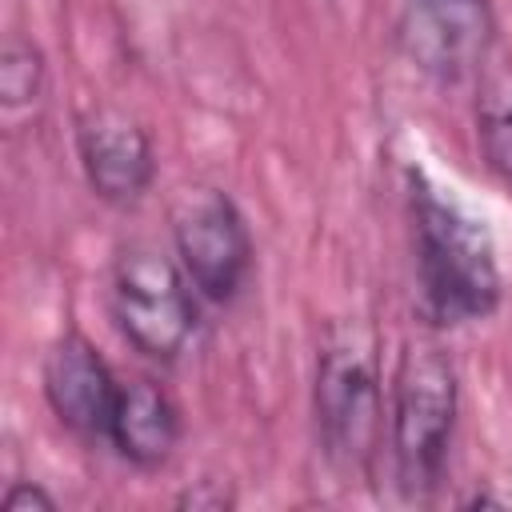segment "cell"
Here are the masks:
<instances>
[{
    "instance_id": "cell-9",
    "label": "cell",
    "mask_w": 512,
    "mask_h": 512,
    "mask_svg": "<svg viewBox=\"0 0 512 512\" xmlns=\"http://www.w3.org/2000/svg\"><path fill=\"white\" fill-rule=\"evenodd\" d=\"M180 408L172 404V396L152 384V380H132L120 384L112 420H108V444L136 468L152 472L164 468L180 444Z\"/></svg>"
},
{
    "instance_id": "cell-2",
    "label": "cell",
    "mask_w": 512,
    "mask_h": 512,
    "mask_svg": "<svg viewBox=\"0 0 512 512\" xmlns=\"http://www.w3.org/2000/svg\"><path fill=\"white\" fill-rule=\"evenodd\" d=\"M460 412V376L444 344L432 336L404 340L388 384V448L392 472L408 500L436 492Z\"/></svg>"
},
{
    "instance_id": "cell-3",
    "label": "cell",
    "mask_w": 512,
    "mask_h": 512,
    "mask_svg": "<svg viewBox=\"0 0 512 512\" xmlns=\"http://www.w3.org/2000/svg\"><path fill=\"white\" fill-rule=\"evenodd\" d=\"M312 416L324 456L340 472H364L384 440V384L376 332L364 320L328 324L316 352Z\"/></svg>"
},
{
    "instance_id": "cell-8",
    "label": "cell",
    "mask_w": 512,
    "mask_h": 512,
    "mask_svg": "<svg viewBox=\"0 0 512 512\" xmlns=\"http://www.w3.org/2000/svg\"><path fill=\"white\" fill-rule=\"evenodd\" d=\"M40 384H44V400H48L52 416L68 432H76L84 440L108 436V420H112L120 384L88 336L64 332L60 340H52V348L44 352Z\"/></svg>"
},
{
    "instance_id": "cell-1",
    "label": "cell",
    "mask_w": 512,
    "mask_h": 512,
    "mask_svg": "<svg viewBox=\"0 0 512 512\" xmlns=\"http://www.w3.org/2000/svg\"><path fill=\"white\" fill-rule=\"evenodd\" d=\"M412 244L420 312L432 324H468L496 312L504 276L484 220L444 200L424 180L412 188Z\"/></svg>"
},
{
    "instance_id": "cell-6",
    "label": "cell",
    "mask_w": 512,
    "mask_h": 512,
    "mask_svg": "<svg viewBox=\"0 0 512 512\" xmlns=\"http://www.w3.org/2000/svg\"><path fill=\"white\" fill-rule=\"evenodd\" d=\"M396 36L420 72L456 84L488 60L496 12L488 0H408Z\"/></svg>"
},
{
    "instance_id": "cell-12",
    "label": "cell",
    "mask_w": 512,
    "mask_h": 512,
    "mask_svg": "<svg viewBox=\"0 0 512 512\" xmlns=\"http://www.w3.org/2000/svg\"><path fill=\"white\" fill-rule=\"evenodd\" d=\"M176 504L180 508H192V512H224V508L236 504V496L228 492L224 480H196L192 488H184L176 496Z\"/></svg>"
},
{
    "instance_id": "cell-10",
    "label": "cell",
    "mask_w": 512,
    "mask_h": 512,
    "mask_svg": "<svg viewBox=\"0 0 512 512\" xmlns=\"http://www.w3.org/2000/svg\"><path fill=\"white\" fill-rule=\"evenodd\" d=\"M476 144L484 152V164L504 184H512V76L484 84L476 100Z\"/></svg>"
},
{
    "instance_id": "cell-13",
    "label": "cell",
    "mask_w": 512,
    "mask_h": 512,
    "mask_svg": "<svg viewBox=\"0 0 512 512\" xmlns=\"http://www.w3.org/2000/svg\"><path fill=\"white\" fill-rule=\"evenodd\" d=\"M4 512H52L56 508V496L52 492H44L36 480H12L8 488H4Z\"/></svg>"
},
{
    "instance_id": "cell-7",
    "label": "cell",
    "mask_w": 512,
    "mask_h": 512,
    "mask_svg": "<svg viewBox=\"0 0 512 512\" xmlns=\"http://www.w3.org/2000/svg\"><path fill=\"white\" fill-rule=\"evenodd\" d=\"M76 156L88 188L116 208L144 200L156 176V148L148 128L124 108H88L76 120Z\"/></svg>"
},
{
    "instance_id": "cell-11",
    "label": "cell",
    "mask_w": 512,
    "mask_h": 512,
    "mask_svg": "<svg viewBox=\"0 0 512 512\" xmlns=\"http://www.w3.org/2000/svg\"><path fill=\"white\" fill-rule=\"evenodd\" d=\"M44 88V52L24 40V36H8L4 52H0V96L8 108L36 100Z\"/></svg>"
},
{
    "instance_id": "cell-4",
    "label": "cell",
    "mask_w": 512,
    "mask_h": 512,
    "mask_svg": "<svg viewBox=\"0 0 512 512\" xmlns=\"http://www.w3.org/2000/svg\"><path fill=\"white\" fill-rule=\"evenodd\" d=\"M188 272L164 248L148 240H132L112 260V320L120 336L148 360L172 364L192 332L196 304L188 292Z\"/></svg>"
},
{
    "instance_id": "cell-5",
    "label": "cell",
    "mask_w": 512,
    "mask_h": 512,
    "mask_svg": "<svg viewBox=\"0 0 512 512\" xmlns=\"http://www.w3.org/2000/svg\"><path fill=\"white\" fill-rule=\"evenodd\" d=\"M168 224L192 288L212 304H232L252 276V232L236 200L212 184H188Z\"/></svg>"
}]
</instances>
